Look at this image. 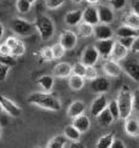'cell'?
<instances>
[{
    "instance_id": "cell-1",
    "label": "cell",
    "mask_w": 139,
    "mask_h": 148,
    "mask_svg": "<svg viewBox=\"0 0 139 148\" xmlns=\"http://www.w3.org/2000/svg\"><path fill=\"white\" fill-rule=\"evenodd\" d=\"M28 103L51 110V112H58L62 108L59 98L51 92H34V94L29 95Z\"/></svg>"
},
{
    "instance_id": "cell-2",
    "label": "cell",
    "mask_w": 139,
    "mask_h": 148,
    "mask_svg": "<svg viewBox=\"0 0 139 148\" xmlns=\"http://www.w3.org/2000/svg\"><path fill=\"white\" fill-rule=\"evenodd\" d=\"M116 102L120 110V119L126 120L133 112V92L127 85H123L117 92Z\"/></svg>"
},
{
    "instance_id": "cell-3",
    "label": "cell",
    "mask_w": 139,
    "mask_h": 148,
    "mask_svg": "<svg viewBox=\"0 0 139 148\" xmlns=\"http://www.w3.org/2000/svg\"><path fill=\"white\" fill-rule=\"evenodd\" d=\"M34 26L42 40H50L54 34V29H56L53 21L46 15H39L36 17Z\"/></svg>"
},
{
    "instance_id": "cell-4",
    "label": "cell",
    "mask_w": 139,
    "mask_h": 148,
    "mask_svg": "<svg viewBox=\"0 0 139 148\" xmlns=\"http://www.w3.org/2000/svg\"><path fill=\"white\" fill-rule=\"evenodd\" d=\"M10 27L14 30V33H16L20 36H29L36 30L33 23H30L21 17H15L14 20L11 21Z\"/></svg>"
},
{
    "instance_id": "cell-5",
    "label": "cell",
    "mask_w": 139,
    "mask_h": 148,
    "mask_svg": "<svg viewBox=\"0 0 139 148\" xmlns=\"http://www.w3.org/2000/svg\"><path fill=\"white\" fill-rule=\"evenodd\" d=\"M0 107H1L3 112H5L7 115L12 116V118H17V116H20L22 114L21 107H18L12 100H10V98H7L1 94H0Z\"/></svg>"
},
{
    "instance_id": "cell-6",
    "label": "cell",
    "mask_w": 139,
    "mask_h": 148,
    "mask_svg": "<svg viewBox=\"0 0 139 148\" xmlns=\"http://www.w3.org/2000/svg\"><path fill=\"white\" fill-rule=\"evenodd\" d=\"M122 71L133 82L139 83V61L134 58H126L121 66Z\"/></svg>"
},
{
    "instance_id": "cell-7",
    "label": "cell",
    "mask_w": 139,
    "mask_h": 148,
    "mask_svg": "<svg viewBox=\"0 0 139 148\" xmlns=\"http://www.w3.org/2000/svg\"><path fill=\"white\" fill-rule=\"evenodd\" d=\"M99 53L97 51V49L94 45H88L85 47V50L82 51L81 53V61L86 67H90V66H96L97 62L99 61Z\"/></svg>"
},
{
    "instance_id": "cell-8",
    "label": "cell",
    "mask_w": 139,
    "mask_h": 148,
    "mask_svg": "<svg viewBox=\"0 0 139 148\" xmlns=\"http://www.w3.org/2000/svg\"><path fill=\"white\" fill-rule=\"evenodd\" d=\"M59 44L65 49V51L73 50L77 44V34L73 30H62L59 35Z\"/></svg>"
},
{
    "instance_id": "cell-9",
    "label": "cell",
    "mask_w": 139,
    "mask_h": 148,
    "mask_svg": "<svg viewBox=\"0 0 139 148\" xmlns=\"http://www.w3.org/2000/svg\"><path fill=\"white\" fill-rule=\"evenodd\" d=\"M90 89L97 95H104L110 89V82L106 77H97L90 83Z\"/></svg>"
},
{
    "instance_id": "cell-10",
    "label": "cell",
    "mask_w": 139,
    "mask_h": 148,
    "mask_svg": "<svg viewBox=\"0 0 139 148\" xmlns=\"http://www.w3.org/2000/svg\"><path fill=\"white\" fill-rule=\"evenodd\" d=\"M108 98L105 95H98L94 100L92 101V103H91L90 106V113L92 116H94V118H97L103 110H105L108 108Z\"/></svg>"
},
{
    "instance_id": "cell-11",
    "label": "cell",
    "mask_w": 139,
    "mask_h": 148,
    "mask_svg": "<svg viewBox=\"0 0 139 148\" xmlns=\"http://www.w3.org/2000/svg\"><path fill=\"white\" fill-rule=\"evenodd\" d=\"M116 40L114 39H106V40H97V42L94 44L97 51H98L99 56L108 60L109 57L111 56V52H113V49Z\"/></svg>"
},
{
    "instance_id": "cell-12",
    "label": "cell",
    "mask_w": 139,
    "mask_h": 148,
    "mask_svg": "<svg viewBox=\"0 0 139 148\" xmlns=\"http://www.w3.org/2000/svg\"><path fill=\"white\" fill-rule=\"evenodd\" d=\"M103 71L110 78H119L121 75V73H122L121 64L111 58L104 60V62H103Z\"/></svg>"
},
{
    "instance_id": "cell-13",
    "label": "cell",
    "mask_w": 139,
    "mask_h": 148,
    "mask_svg": "<svg viewBox=\"0 0 139 148\" xmlns=\"http://www.w3.org/2000/svg\"><path fill=\"white\" fill-rule=\"evenodd\" d=\"M98 11V17H99V23L103 24H111L115 20V12L110 8V5H99L97 8Z\"/></svg>"
},
{
    "instance_id": "cell-14",
    "label": "cell",
    "mask_w": 139,
    "mask_h": 148,
    "mask_svg": "<svg viewBox=\"0 0 139 148\" xmlns=\"http://www.w3.org/2000/svg\"><path fill=\"white\" fill-rule=\"evenodd\" d=\"M82 22L91 24V26H97L99 24V17H98V11L97 8L90 5L85 10H82Z\"/></svg>"
},
{
    "instance_id": "cell-15",
    "label": "cell",
    "mask_w": 139,
    "mask_h": 148,
    "mask_svg": "<svg viewBox=\"0 0 139 148\" xmlns=\"http://www.w3.org/2000/svg\"><path fill=\"white\" fill-rule=\"evenodd\" d=\"M93 35L96 36L97 40L113 39V36H114V30L111 29L110 26H108V24L99 23V24H97V26H94Z\"/></svg>"
},
{
    "instance_id": "cell-16",
    "label": "cell",
    "mask_w": 139,
    "mask_h": 148,
    "mask_svg": "<svg viewBox=\"0 0 139 148\" xmlns=\"http://www.w3.org/2000/svg\"><path fill=\"white\" fill-rule=\"evenodd\" d=\"M73 74V66L68 62L57 63L52 69V75L56 78H69Z\"/></svg>"
},
{
    "instance_id": "cell-17",
    "label": "cell",
    "mask_w": 139,
    "mask_h": 148,
    "mask_svg": "<svg viewBox=\"0 0 139 148\" xmlns=\"http://www.w3.org/2000/svg\"><path fill=\"white\" fill-rule=\"evenodd\" d=\"M85 110H86V104H85V102L77 100V101H74L69 104L68 109H66V115L71 119H75L77 116L82 115L85 113Z\"/></svg>"
},
{
    "instance_id": "cell-18",
    "label": "cell",
    "mask_w": 139,
    "mask_h": 148,
    "mask_svg": "<svg viewBox=\"0 0 139 148\" xmlns=\"http://www.w3.org/2000/svg\"><path fill=\"white\" fill-rule=\"evenodd\" d=\"M125 132L130 137H139V119L130 116L125 120Z\"/></svg>"
},
{
    "instance_id": "cell-19",
    "label": "cell",
    "mask_w": 139,
    "mask_h": 148,
    "mask_svg": "<svg viewBox=\"0 0 139 148\" xmlns=\"http://www.w3.org/2000/svg\"><path fill=\"white\" fill-rule=\"evenodd\" d=\"M64 22L70 27L79 26L82 22V10H73L66 12L64 16Z\"/></svg>"
},
{
    "instance_id": "cell-20",
    "label": "cell",
    "mask_w": 139,
    "mask_h": 148,
    "mask_svg": "<svg viewBox=\"0 0 139 148\" xmlns=\"http://www.w3.org/2000/svg\"><path fill=\"white\" fill-rule=\"evenodd\" d=\"M130 53V50L128 49H126L123 45H121L119 41L115 42L114 45V49H113V52H111V60L116 61V62H119V61H125L127 58V56H128Z\"/></svg>"
},
{
    "instance_id": "cell-21",
    "label": "cell",
    "mask_w": 139,
    "mask_h": 148,
    "mask_svg": "<svg viewBox=\"0 0 139 148\" xmlns=\"http://www.w3.org/2000/svg\"><path fill=\"white\" fill-rule=\"evenodd\" d=\"M73 126H75L79 131H80L81 134H85V132H87L90 130V127H91V120L87 115H80V116H77V118L75 119H73Z\"/></svg>"
},
{
    "instance_id": "cell-22",
    "label": "cell",
    "mask_w": 139,
    "mask_h": 148,
    "mask_svg": "<svg viewBox=\"0 0 139 148\" xmlns=\"http://www.w3.org/2000/svg\"><path fill=\"white\" fill-rule=\"evenodd\" d=\"M114 34L117 36V39H120V38H137V36L139 35V30H136V29H133L128 26L122 24V26H120L116 29V32H115Z\"/></svg>"
},
{
    "instance_id": "cell-23",
    "label": "cell",
    "mask_w": 139,
    "mask_h": 148,
    "mask_svg": "<svg viewBox=\"0 0 139 148\" xmlns=\"http://www.w3.org/2000/svg\"><path fill=\"white\" fill-rule=\"evenodd\" d=\"M81 135L82 134L73 125H66L63 130V136L70 142H79L81 138Z\"/></svg>"
},
{
    "instance_id": "cell-24",
    "label": "cell",
    "mask_w": 139,
    "mask_h": 148,
    "mask_svg": "<svg viewBox=\"0 0 139 148\" xmlns=\"http://www.w3.org/2000/svg\"><path fill=\"white\" fill-rule=\"evenodd\" d=\"M97 123H98V125L102 126V127H108V126H110L115 121V119L113 118V115L110 114V112L108 110V108L105 110H103V112L97 116L96 118Z\"/></svg>"
},
{
    "instance_id": "cell-25",
    "label": "cell",
    "mask_w": 139,
    "mask_h": 148,
    "mask_svg": "<svg viewBox=\"0 0 139 148\" xmlns=\"http://www.w3.org/2000/svg\"><path fill=\"white\" fill-rule=\"evenodd\" d=\"M38 84L41 86V89L44 90V92H51L54 85V78L53 75H42L38 79Z\"/></svg>"
},
{
    "instance_id": "cell-26",
    "label": "cell",
    "mask_w": 139,
    "mask_h": 148,
    "mask_svg": "<svg viewBox=\"0 0 139 148\" xmlns=\"http://www.w3.org/2000/svg\"><path fill=\"white\" fill-rule=\"evenodd\" d=\"M122 22H123L125 26H128V27L136 29V30H139V16L133 14L132 11L123 16Z\"/></svg>"
},
{
    "instance_id": "cell-27",
    "label": "cell",
    "mask_w": 139,
    "mask_h": 148,
    "mask_svg": "<svg viewBox=\"0 0 139 148\" xmlns=\"http://www.w3.org/2000/svg\"><path fill=\"white\" fill-rule=\"evenodd\" d=\"M115 140V135L114 132H109L105 135H102V136L98 138L96 143V148H110L113 142Z\"/></svg>"
},
{
    "instance_id": "cell-28",
    "label": "cell",
    "mask_w": 139,
    "mask_h": 148,
    "mask_svg": "<svg viewBox=\"0 0 139 148\" xmlns=\"http://www.w3.org/2000/svg\"><path fill=\"white\" fill-rule=\"evenodd\" d=\"M85 86V78L71 74L69 77V88L73 91H80Z\"/></svg>"
},
{
    "instance_id": "cell-29",
    "label": "cell",
    "mask_w": 139,
    "mask_h": 148,
    "mask_svg": "<svg viewBox=\"0 0 139 148\" xmlns=\"http://www.w3.org/2000/svg\"><path fill=\"white\" fill-rule=\"evenodd\" d=\"M93 30L94 27L91 26V24H87L85 22H81L77 26V35L81 36V38H88V36L93 35Z\"/></svg>"
},
{
    "instance_id": "cell-30",
    "label": "cell",
    "mask_w": 139,
    "mask_h": 148,
    "mask_svg": "<svg viewBox=\"0 0 139 148\" xmlns=\"http://www.w3.org/2000/svg\"><path fill=\"white\" fill-rule=\"evenodd\" d=\"M66 142H68V140L63 136V134L57 135V136L52 137L50 141H48L47 148H64L66 146Z\"/></svg>"
},
{
    "instance_id": "cell-31",
    "label": "cell",
    "mask_w": 139,
    "mask_h": 148,
    "mask_svg": "<svg viewBox=\"0 0 139 148\" xmlns=\"http://www.w3.org/2000/svg\"><path fill=\"white\" fill-rule=\"evenodd\" d=\"M16 9L20 14H28L32 9V4L28 0H16Z\"/></svg>"
},
{
    "instance_id": "cell-32",
    "label": "cell",
    "mask_w": 139,
    "mask_h": 148,
    "mask_svg": "<svg viewBox=\"0 0 139 148\" xmlns=\"http://www.w3.org/2000/svg\"><path fill=\"white\" fill-rule=\"evenodd\" d=\"M108 110L110 112V114L113 115V118L115 120L120 119V110H119V106H117L116 100L109 101V103H108Z\"/></svg>"
},
{
    "instance_id": "cell-33",
    "label": "cell",
    "mask_w": 139,
    "mask_h": 148,
    "mask_svg": "<svg viewBox=\"0 0 139 148\" xmlns=\"http://www.w3.org/2000/svg\"><path fill=\"white\" fill-rule=\"evenodd\" d=\"M51 50H52V53H53V58L54 60H59L62 58L64 55H65V49L59 44V42H56L54 45L51 46Z\"/></svg>"
},
{
    "instance_id": "cell-34",
    "label": "cell",
    "mask_w": 139,
    "mask_h": 148,
    "mask_svg": "<svg viewBox=\"0 0 139 148\" xmlns=\"http://www.w3.org/2000/svg\"><path fill=\"white\" fill-rule=\"evenodd\" d=\"M24 52H26V46H24V42L22 40H20L18 44L11 50V56L17 58V57H21Z\"/></svg>"
},
{
    "instance_id": "cell-35",
    "label": "cell",
    "mask_w": 139,
    "mask_h": 148,
    "mask_svg": "<svg viewBox=\"0 0 139 148\" xmlns=\"http://www.w3.org/2000/svg\"><path fill=\"white\" fill-rule=\"evenodd\" d=\"M97 77H98V71H97L96 66H90V67H86V72H85V80H90L92 82Z\"/></svg>"
},
{
    "instance_id": "cell-36",
    "label": "cell",
    "mask_w": 139,
    "mask_h": 148,
    "mask_svg": "<svg viewBox=\"0 0 139 148\" xmlns=\"http://www.w3.org/2000/svg\"><path fill=\"white\" fill-rule=\"evenodd\" d=\"M85 72H86V66L82 62H76L73 66V74L74 75H79V77H85Z\"/></svg>"
},
{
    "instance_id": "cell-37",
    "label": "cell",
    "mask_w": 139,
    "mask_h": 148,
    "mask_svg": "<svg viewBox=\"0 0 139 148\" xmlns=\"http://www.w3.org/2000/svg\"><path fill=\"white\" fill-rule=\"evenodd\" d=\"M0 63L1 64H5L7 67H14L17 64V60L12 56H3V55H0Z\"/></svg>"
},
{
    "instance_id": "cell-38",
    "label": "cell",
    "mask_w": 139,
    "mask_h": 148,
    "mask_svg": "<svg viewBox=\"0 0 139 148\" xmlns=\"http://www.w3.org/2000/svg\"><path fill=\"white\" fill-rule=\"evenodd\" d=\"M41 55V57L44 58V61H53V53H52V50H51V46H45V47H42V50L40 52Z\"/></svg>"
},
{
    "instance_id": "cell-39",
    "label": "cell",
    "mask_w": 139,
    "mask_h": 148,
    "mask_svg": "<svg viewBox=\"0 0 139 148\" xmlns=\"http://www.w3.org/2000/svg\"><path fill=\"white\" fill-rule=\"evenodd\" d=\"M110 1V8L115 11H119V10H122L125 9V6L127 5V0H109Z\"/></svg>"
},
{
    "instance_id": "cell-40",
    "label": "cell",
    "mask_w": 139,
    "mask_h": 148,
    "mask_svg": "<svg viewBox=\"0 0 139 148\" xmlns=\"http://www.w3.org/2000/svg\"><path fill=\"white\" fill-rule=\"evenodd\" d=\"M46 8L50 10H56L64 4V0H46Z\"/></svg>"
},
{
    "instance_id": "cell-41",
    "label": "cell",
    "mask_w": 139,
    "mask_h": 148,
    "mask_svg": "<svg viewBox=\"0 0 139 148\" xmlns=\"http://www.w3.org/2000/svg\"><path fill=\"white\" fill-rule=\"evenodd\" d=\"M10 72V67L0 63V83H3L7 78V74Z\"/></svg>"
},
{
    "instance_id": "cell-42",
    "label": "cell",
    "mask_w": 139,
    "mask_h": 148,
    "mask_svg": "<svg viewBox=\"0 0 139 148\" xmlns=\"http://www.w3.org/2000/svg\"><path fill=\"white\" fill-rule=\"evenodd\" d=\"M18 41H20V39H18L17 36L10 35V36H7V38H6V40H5V44L10 47V50H12V49H14V47H15V46L18 44Z\"/></svg>"
},
{
    "instance_id": "cell-43",
    "label": "cell",
    "mask_w": 139,
    "mask_h": 148,
    "mask_svg": "<svg viewBox=\"0 0 139 148\" xmlns=\"http://www.w3.org/2000/svg\"><path fill=\"white\" fill-rule=\"evenodd\" d=\"M134 39L136 38H120V39H117V41L120 42L121 45H123L126 49H131V46H132V44H133V41H134Z\"/></svg>"
},
{
    "instance_id": "cell-44",
    "label": "cell",
    "mask_w": 139,
    "mask_h": 148,
    "mask_svg": "<svg viewBox=\"0 0 139 148\" xmlns=\"http://www.w3.org/2000/svg\"><path fill=\"white\" fill-rule=\"evenodd\" d=\"M133 110L139 113V89L133 91Z\"/></svg>"
},
{
    "instance_id": "cell-45",
    "label": "cell",
    "mask_w": 139,
    "mask_h": 148,
    "mask_svg": "<svg viewBox=\"0 0 139 148\" xmlns=\"http://www.w3.org/2000/svg\"><path fill=\"white\" fill-rule=\"evenodd\" d=\"M0 55H3V56H11V50L10 47L3 42V44H0Z\"/></svg>"
},
{
    "instance_id": "cell-46",
    "label": "cell",
    "mask_w": 139,
    "mask_h": 148,
    "mask_svg": "<svg viewBox=\"0 0 139 148\" xmlns=\"http://www.w3.org/2000/svg\"><path fill=\"white\" fill-rule=\"evenodd\" d=\"M130 50H131L133 53H139V35L134 39V41H133V44H132V46H131Z\"/></svg>"
},
{
    "instance_id": "cell-47",
    "label": "cell",
    "mask_w": 139,
    "mask_h": 148,
    "mask_svg": "<svg viewBox=\"0 0 139 148\" xmlns=\"http://www.w3.org/2000/svg\"><path fill=\"white\" fill-rule=\"evenodd\" d=\"M110 148H126V145H125V142H123L122 140H120V138H115Z\"/></svg>"
},
{
    "instance_id": "cell-48",
    "label": "cell",
    "mask_w": 139,
    "mask_h": 148,
    "mask_svg": "<svg viewBox=\"0 0 139 148\" xmlns=\"http://www.w3.org/2000/svg\"><path fill=\"white\" fill-rule=\"evenodd\" d=\"M131 10L133 14L139 16V0H133L131 3Z\"/></svg>"
},
{
    "instance_id": "cell-49",
    "label": "cell",
    "mask_w": 139,
    "mask_h": 148,
    "mask_svg": "<svg viewBox=\"0 0 139 148\" xmlns=\"http://www.w3.org/2000/svg\"><path fill=\"white\" fill-rule=\"evenodd\" d=\"M69 148H86V146L79 141V142H71L70 146H69Z\"/></svg>"
},
{
    "instance_id": "cell-50",
    "label": "cell",
    "mask_w": 139,
    "mask_h": 148,
    "mask_svg": "<svg viewBox=\"0 0 139 148\" xmlns=\"http://www.w3.org/2000/svg\"><path fill=\"white\" fill-rule=\"evenodd\" d=\"M4 33H5V28H4V24L0 22V40L3 39V36H4Z\"/></svg>"
},
{
    "instance_id": "cell-51",
    "label": "cell",
    "mask_w": 139,
    "mask_h": 148,
    "mask_svg": "<svg viewBox=\"0 0 139 148\" xmlns=\"http://www.w3.org/2000/svg\"><path fill=\"white\" fill-rule=\"evenodd\" d=\"M86 1H87L90 5H92V6H93V5H96V4H98L100 0H86Z\"/></svg>"
},
{
    "instance_id": "cell-52",
    "label": "cell",
    "mask_w": 139,
    "mask_h": 148,
    "mask_svg": "<svg viewBox=\"0 0 139 148\" xmlns=\"http://www.w3.org/2000/svg\"><path fill=\"white\" fill-rule=\"evenodd\" d=\"M70 1L73 3V4H75V5H80L83 0H70Z\"/></svg>"
},
{
    "instance_id": "cell-53",
    "label": "cell",
    "mask_w": 139,
    "mask_h": 148,
    "mask_svg": "<svg viewBox=\"0 0 139 148\" xmlns=\"http://www.w3.org/2000/svg\"><path fill=\"white\" fill-rule=\"evenodd\" d=\"M1 135H3V129H1V125H0V138H1Z\"/></svg>"
},
{
    "instance_id": "cell-54",
    "label": "cell",
    "mask_w": 139,
    "mask_h": 148,
    "mask_svg": "<svg viewBox=\"0 0 139 148\" xmlns=\"http://www.w3.org/2000/svg\"><path fill=\"white\" fill-rule=\"evenodd\" d=\"M28 1H29L30 4H33V3H35V1H36V0H28Z\"/></svg>"
},
{
    "instance_id": "cell-55",
    "label": "cell",
    "mask_w": 139,
    "mask_h": 148,
    "mask_svg": "<svg viewBox=\"0 0 139 148\" xmlns=\"http://www.w3.org/2000/svg\"><path fill=\"white\" fill-rule=\"evenodd\" d=\"M3 112V109H1V107H0V113H1Z\"/></svg>"
},
{
    "instance_id": "cell-56",
    "label": "cell",
    "mask_w": 139,
    "mask_h": 148,
    "mask_svg": "<svg viewBox=\"0 0 139 148\" xmlns=\"http://www.w3.org/2000/svg\"><path fill=\"white\" fill-rule=\"evenodd\" d=\"M0 1H5V0H0Z\"/></svg>"
},
{
    "instance_id": "cell-57",
    "label": "cell",
    "mask_w": 139,
    "mask_h": 148,
    "mask_svg": "<svg viewBox=\"0 0 139 148\" xmlns=\"http://www.w3.org/2000/svg\"><path fill=\"white\" fill-rule=\"evenodd\" d=\"M35 148H41V147H35Z\"/></svg>"
}]
</instances>
